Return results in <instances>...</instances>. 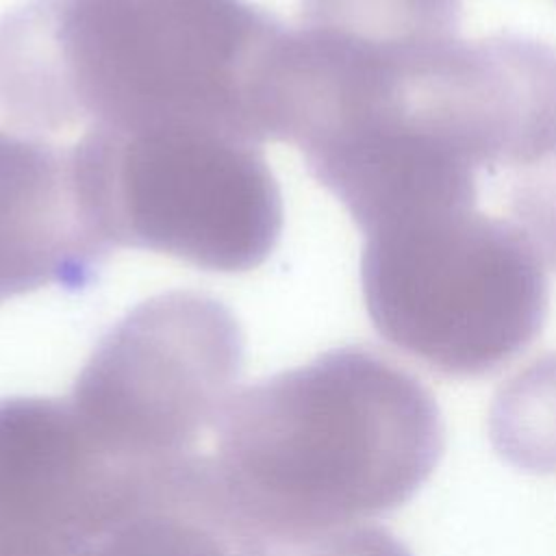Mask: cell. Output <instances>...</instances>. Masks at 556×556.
<instances>
[{"label": "cell", "instance_id": "6da1fadb", "mask_svg": "<svg viewBox=\"0 0 556 556\" xmlns=\"http://www.w3.org/2000/svg\"><path fill=\"white\" fill-rule=\"evenodd\" d=\"M282 24L245 0H30L0 20V106L35 130L263 132Z\"/></svg>", "mask_w": 556, "mask_h": 556}, {"label": "cell", "instance_id": "7a4b0ae2", "mask_svg": "<svg viewBox=\"0 0 556 556\" xmlns=\"http://www.w3.org/2000/svg\"><path fill=\"white\" fill-rule=\"evenodd\" d=\"M443 445L432 393L384 354L345 345L237 393L213 460L248 536L300 539L400 508Z\"/></svg>", "mask_w": 556, "mask_h": 556}, {"label": "cell", "instance_id": "3957f363", "mask_svg": "<svg viewBox=\"0 0 556 556\" xmlns=\"http://www.w3.org/2000/svg\"><path fill=\"white\" fill-rule=\"evenodd\" d=\"M363 235L367 315L387 343L428 369L450 378L493 374L541 332L545 263L513 219L454 206Z\"/></svg>", "mask_w": 556, "mask_h": 556}, {"label": "cell", "instance_id": "277c9868", "mask_svg": "<svg viewBox=\"0 0 556 556\" xmlns=\"http://www.w3.org/2000/svg\"><path fill=\"white\" fill-rule=\"evenodd\" d=\"M556 159V46L517 33L460 35L397 54L371 100L315 163H376L478 182Z\"/></svg>", "mask_w": 556, "mask_h": 556}, {"label": "cell", "instance_id": "5b68a950", "mask_svg": "<svg viewBox=\"0 0 556 556\" xmlns=\"http://www.w3.org/2000/svg\"><path fill=\"white\" fill-rule=\"evenodd\" d=\"M85 208L109 248H143L208 271L258 267L282 198L256 141L198 124L89 128L72 148Z\"/></svg>", "mask_w": 556, "mask_h": 556}, {"label": "cell", "instance_id": "8992f818", "mask_svg": "<svg viewBox=\"0 0 556 556\" xmlns=\"http://www.w3.org/2000/svg\"><path fill=\"white\" fill-rule=\"evenodd\" d=\"M243 363L237 317L198 291L141 302L98 343L70 404L89 437L128 463L193 454L219 426Z\"/></svg>", "mask_w": 556, "mask_h": 556}, {"label": "cell", "instance_id": "52a82bcc", "mask_svg": "<svg viewBox=\"0 0 556 556\" xmlns=\"http://www.w3.org/2000/svg\"><path fill=\"white\" fill-rule=\"evenodd\" d=\"M143 465L106 454L70 402L0 400V556H87Z\"/></svg>", "mask_w": 556, "mask_h": 556}, {"label": "cell", "instance_id": "ba28073f", "mask_svg": "<svg viewBox=\"0 0 556 556\" xmlns=\"http://www.w3.org/2000/svg\"><path fill=\"white\" fill-rule=\"evenodd\" d=\"M109 245L78 191L72 150L0 130V302L91 282Z\"/></svg>", "mask_w": 556, "mask_h": 556}, {"label": "cell", "instance_id": "9c48e42d", "mask_svg": "<svg viewBox=\"0 0 556 556\" xmlns=\"http://www.w3.org/2000/svg\"><path fill=\"white\" fill-rule=\"evenodd\" d=\"M248 534L213 458L148 463L87 556H245Z\"/></svg>", "mask_w": 556, "mask_h": 556}, {"label": "cell", "instance_id": "30bf717a", "mask_svg": "<svg viewBox=\"0 0 556 556\" xmlns=\"http://www.w3.org/2000/svg\"><path fill=\"white\" fill-rule=\"evenodd\" d=\"M489 439L513 467L556 473V352L539 356L497 389Z\"/></svg>", "mask_w": 556, "mask_h": 556}, {"label": "cell", "instance_id": "8fae6325", "mask_svg": "<svg viewBox=\"0 0 556 556\" xmlns=\"http://www.w3.org/2000/svg\"><path fill=\"white\" fill-rule=\"evenodd\" d=\"M460 9V0H302V24L397 50L456 37Z\"/></svg>", "mask_w": 556, "mask_h": 556}, {"label": "cell", "instance_id": "7c38bea8", "mask_svg": "<svg viewBox=\"0 0 556 556\" xmlns=\"http://www.w3.org/2000/svg\"><path fill=\"white\" fill-rule=\"evenodd\" d=\"M245 556H413L391 532L350 526L300 539L248 536Z\"/></svg>", "mask_w": 556, "mask_h": 556}, {"label": "cell", "instance_id": "4fadbf2b", "mask_svg": "<svg viewBox=\"0 0 556 556\" xmlns=\"http://www.w3.org/2000/svg\"><path fill=\"white\" fill-rule=\"evenodd\" d=\"M508 208L543 263L556 269V159L515 180Z\"/></svg>", "mask_w": 556, "mask_h": 556}]
</instances>
